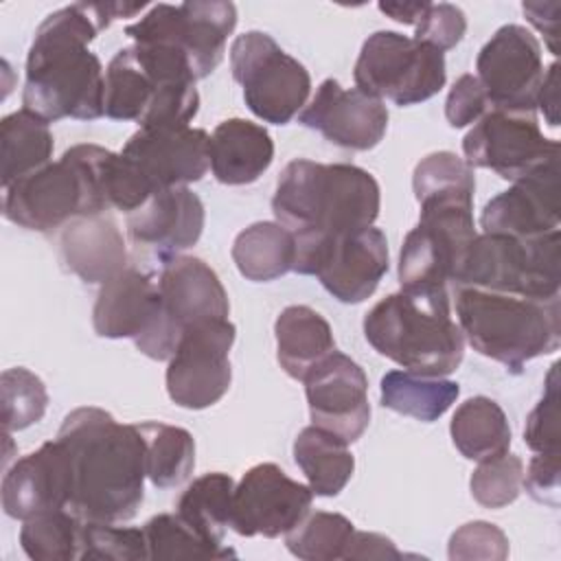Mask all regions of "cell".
Segmentation results:
<instances>
[{"mask_svg":"<svg viewBox=\"0 0 561 561\" xmlns=\"http://www.w3.org/2000/svg\"><path fill=\"white\" fill-rule=\"evenodd\" d=\"M140 9L145 2H75L53 11L37 26L26 55L24 110L48 123L103 116L105 75L88 46L112 20L131 18Z\"/></svg>","mask_w":561,"mask_h":561,"instance_id":"cell-1","label":"cell"},{"mask_svg":"<svg viewBox=\"0 0 561 561\" xmlns=\"http://www.w3.org/2000/svg\"><path fill=\"white\" fill-rule=\"evenodd\" d=\"M57 438L70 460V502L83 522L123 524L145 500L147 449L138 423H118L96 405L66 414Z\"/></svg>","mask_w":561,"mask_h":561,"instance_id":"cell-2","label":"cell"},{"mask_svg":"<svg viewBox=\"0 0 561 561\" xmlns=\"http://www.w3.org/2000/svg\"><path fill=\"white\" fill-rule=\"evenodd\" d=\"M379 206L381 191L373 173L357 164L307 158L287 162L272 197V213L294 234L296 250L373 226Z\"/></svg>","mask_w":561,"mask_h":561,"instance_id":"cell-3","label":"cell"},{"mask_svg":"<svg viewBox=\"0 0 561 561\" xmlns=\"http://www.w3.org/2000/svg\"><path fill=\"white\" fill-rule=\"evenodd\" d=\"M195 81L188 59L173 46L131 44L107 64L103 112L140 129L188 127L199 110Z\"/></svg>","mask_w":561,"mask_h":561,"instance_id":"cell-4","label":"cell"},{"mask_svg":"<svg viewBox=\"0 0 561 561\" xmlns=\"http://www.w3.org/2000/svg\"><path fill=\"white\" fill-rule=\"evenodd\" d=\"M364 337L403 370L445 377L465 357V335L451 318L447 289H401L364 316Z\"/></svg>","mask_w":561,"mask_h":561,"instance_id":"cell-5","label":"cell"},{"mask_svg":"<svg viewBox=\"0 0 561 561\" xmlns=\"http://www.w3.org/2000/svg\"><path fill=\"white\" fill-rule=\"evenodd\" d=\"M458 327L480 355L513 373L561 344V298L539 300L517 294L454 285Z\"/></svg>","mask_w":561,"mask_h":561,"instance_id":"cell-6","label":"cell"},{"mask_svg":"<svg viewBox=\"0 0 561 561\" xmlns=\"http://www.w3.org/2000/svg\"><path fill=\"white\" fill-rule=\"evenodd\" d=\"M451 283L539 300L561 298V232L530 239L476 234Z\"/></svg>","mask_w":561,"mask_h":561,"instance_id":"cell-7","label":"cell"},{"mask_svg":"<svg viewBox=\"0 0 561 561\" xmlns=\"http://www.w3.org/2000/svg\"><path fill=\"white\" fill-rule=\"evenodd\" d=\"M101 193L77 147L4 188V217L26 230L50 232L77 217L105 213Z\"/></svg>","mask_w":561,"mask_h":561,"instance_id":"cell-8","label":"cell"},{"mask_svg":"<svg viewBox=\"0 0 561 561\" xmlns=\"http://www.w3.org/2000/svg\"><path fill=\"white\" fill-rule=\"evenodd\" d=\"M230 68L234 81L243 88L248 110L265 123L287 125L307 105L311 92L307 68L263 31L234 37Z\"/></svg>","mask_w":561,"mask_h":561,"instance_id":"cell-9","label":"cell"},{"mask_svg":"<svg viewBox=\"0 0 561 561\" xmlns=\"http://www.w3.org/2000/svg\"><path fill=\"white\" fill-rule=\"evenodd\" d=\"M353 79L355 88L377 99L416 105L440 92L447 70L438 48L397 31H377L362 44Z\"/></svg>","mask_w":561,"mask_h":561,"instance_id":"cell-10","label":"cell"},{"mask_svg":"<svg viewBox=\"0 0 561 561\" xmlns=\"http://www.w3.org/2000/svg\"><path fill=\"white\" fill-rule=\"evenodd\" d=\"M237 26V7L232 2H160L138 22L125 26L134 44H167L180 50L195 79L208 77L224 59L226 42Z\"/></svg>","mask_w":561,"mask_h":561,"instance_id":"cell-11","label":"cell"},{"mask_svg":"<svg viewBox=\"0 0 561 561\" xmlns=\"http://www.w3.org/2000/svg\"><path fill=\"white\" fill-rule=\"evenodd\" d=\"M388 239L375 228H359L296 250L294 272L316 276L340 302L370 298L388 272Z\"/></svg>","mask_w":561,"mask_h":561,"instance_id":"cell-12","label":"cell"},{"mask_svg":"<svg viewBox=\"0 0 561 561\" xmlns=\"http://www.w3.org/2000/svg\"><path fill=\"white\" fill-rule=\"evenodd\" d=\"M96 335L107 340H134L136 348L151 359H169L173 344L164 331L158 278L136 267H125L105 280L92 309Z\"/></svg>","mask_w":561,"mask_h":561,"instance_id":"cell-13","label":"cell"},{"mask_svg":"<svg viewBox=\"0 0 561 561\" xmlns=\"http://www.w3.org/2000/svg\"><path fill=\"white\" fill-rule=\"evenodd\" d=\"M237 329L228 318L206 320L188 327L167 359L169 399L186 410L215 405L230 388V348Z\"/></svg>","mask_w":561,"mask_h":561,"instance_id":"cell-14","label":"cell"},{"mask_svg":"<svg viewBox=\"0 0 561 561\" xmlns=\"http://www.w3.org/2000/svg\"><path fill=\"white\" fill-rule=\"evenodd\" d=\"M561 145L546 138L535 114L489 110L462 138L465 162L491 169L504 180H519L559 162Z\"/></svg>","mask_w":561,"mask_h":561,"instance_id":"cell-15","label":"cell"},{"mask_svg":"<svg viewBox=\"0 0 561 561\" xmlns=\"http://www.w3.org/2000/svg\"><path fill=\"white\" fill-rule=\"evenodd\" d=\"M476 79L491 110L535 114L543 81L541 46L537 37L519 24L500 26L478 53Z\"/></svg>","mask_w":561,"mask_h":561,"instance_id":"cell-16","label":"cell"},{"mask_svg":"<svg viewBox=\"0 0 561 561\" xmlns=\"http://www.w3.org/2000/svg\"><path fill=\"white\" fill-rule=\"evenodd\" d=\"M309 484L291 480L278 465L259 462L234 484L230 528L241 537L267 539L289 533L311 508Z\"/></svg>","mask_w":561,"mask_h":561,"instance_id":"cell-17","label":"cell"},{"mask_svg":"<svg viewBox=\"0 0 561 561\" xmlns=\"http://www.w3.org/2000/svg\"><path fill=\"white\" fill-rule=\"evenodd\" d=\"M305 394L313 425L355 443L370 423L368 377L337 348L305 375Z\"/></svg>","mask_w":561,"mask_h":561,"instance_id":"cell-18","label":"cell"},{"mask_svg":"<svg viewBox=\"0 0 561 561\" xmlns=\"http://www.w3.org/2000/svg\"><path fill=\"white\" fill-rule=\"evenodd\" d=\"M298 123L342 149L368 151L386 136L388 107L359 88H342L340 81L324 79L298 114Z\"/></svg>","mask_w":561,"mask_h":561,"instance_id":"cell-19","label":"cell"},{"mask_svg":"<svg viewBox=\"0 0 561 561\" xmlns=\"http://www.w3.org/2000/svg\"><path fill=\"white\" fill-rule=\"evenodd\" d=\"M158 291L173 351L188 327L230 316V300L217 272L197 256L178 254L162 261Z\"/></svg>","mask_w":561,"mask_h":561,"instance_id":"cell-20","label":"cell"},{"mask_svg":"<svg viewBox=\"0 0 561 561\" xmlns=\"http://www.w3.org/2000/svg\"><path fill=\"white\" fill-rule=\"evenodd\" d=\"M208 140L210 136L204 129L191 125L138 129L121 153L140 169L153 191H160L186 186L206 175L210 169Z\"/></svg>","mask_w":561,"mask_h":561,"instance_id":"cell-21","label":"cell"},{"mask_svg":"<svg viewBox=\"0 0 561 561\" xmlns=\"http://www.w3.org/2000/svg\"><path fill=\"white\" fill-rule=\"evenodd\" d=\"M559 162L515 180L511 188L489 199L480 215L482 232L524 239L559 230Z\"/></svg>","mask_w":561,"mask_h":561,"instance_id":"cell-22","label":"cell"},{"mask_svg":"<svg viewBox=\"0 0 561 561\" xmlns=\"http://www.w3.org/2000/svg\"><path fill=\"white\" fill-rule=\"evenodd\" d=\"M204 219V204L188 186L160 188L127 215V237L138 250L167 261L199 241Z\"/></svg>","mask_w":561,"mask_h":561,"instance_id":"cell-23","label":"cell"},{"mask_svg":"<svg viewBox=\"0 0 561 561\" xmlns=\"http://www.w3.org/2000/svg\"><path fill=\"white\" fill-rule=\"evenodd\" d=\"M2 508L13 519L68 508L70 460L59 438L15 460L2 478Z\"/></svg>","mask_w":561,"mask_h":561,"instance_id":"cell-24","label":"cell"},{"mask_svg":"<svg viewBox=\"0 0 561 561\" xmlns=\"http://www.w3.org/2000/svg\"><path fill=\"white\" fill-rule=\"evenodd\" d=\"M64 265L88 285H103L127 267V248L118 224L105 215H83L61 228Z\"/></svg>","mask_w":561,"mask_h":561,"instance_id":"cell-25","label":"cell"},{"mask_svg":"<svg viewBox=\"0 0 561 561\" xmlns=\"http://www.w3.org/2000/svg\"><path fill=\"white\" fill-rule=\"evenodd\" d=\"M210 171L217 182L241 186L256 182L274 160L270 131L248 118L221 121L208 140Z\"/></svg>","mask_w":561,"mask_h":561,"instance_id":"cell-26","label":"cell"},{"mask_svg":"<svg viewBox=\"0 0 561 561\" xmlns=\"http://www.w3.org/2000/svg\"><path fill=\"white\" fill-rule=\"evenodd\" d=\"M274 335L280 368L298 381H302L318 362L335 351L331 324L307 305L285 307L274 322Z\"/></svg>","mask_w":561,"mask_h":561,"instance_id":"cell-27","label":"cell"},{"mask_svg":"<svg viewBox=\"0 0 561 561\" xmlns=\"http://www.w3.org/2000/svg\"><path fill=\"white\" fill-rule=\"evenodd\" d=\"M294 460L307 478L313 495H337L355 471V458L348 443L340 436L309 425L302 427L294 440Z\"/></svg>","mask_w":561,"mask_h":561,"instance_id":"cell-28","label":"cell"},{"mask_svg":"<svg viewBox=\"0 0 561 561\" xmlns=\"http://www.w3.org/2000/svg\"><path fill=\"white\" fill-rule=\"evenodd\" d=\"M55 140L48 121L28 110H18L0 121V158L2 188L20 178L46 167L53 158Z\"/></svg>","mask_w":561,"mask_h":561,"instance_id":"cell-29","label":"cell"},{"mask_svg":"<svg viewBox=\"0 0 561 561\" xmlns=\"http://www.w3.org/2000/svg\"><path fill=\"white\" fill-rule=\"evenodd\" d=\"M294 259V234L278 221H254L232 243V261L239 274L254 283H267L291 272Z\"/></svg>","mask_w":561,"mask_h":561,"instance_id":"cell-30","label":"cell"},{"mask_svg":"<svg viewBox=\"0 0 561 561\" xmlns=\"http://www.w3.org/2000/svg\"><path fill=\"white\" fill-rule=\"evenodd\" d=\"M449 434L467 460H484L508 451L511 425L497 401L478 394L460 403L451 416Z\"/></svg>","mask_w":561,"mask_h":561,"instance_id":"cell-31","label":"cell"},{"mask_svg":"<svg viewBox=\"0 0 561 561\" xmlns=\"http://www.w3.org/2000/svg\"><path fill=\"white\" fill-rule=\"evenodd\" d=\"M234 480L228 473L213 471L195 478L178 497L175 513L210 546L228 550L224 543L230 526Z\"/></svg>","mask_w":561,"mask_h":561,"instance_id":"cell-32","label":"cell"},{"mask_svg":"<svg viewBox=\"0 0 561 561\" xmlns=\"http://www.w3.org/2000/svg\"><path fill=\"white\" fill-rule=\"evenodd\" d=\"M460 386L445 377H427L410 370H390L381 377V405L432 423L440 419L458 399Z\"/></svg>","mask_w":561,"mask_h":561,"instance_id":"cell-33","label":"cell"},{"mask_svg":"<svg viewBox=\"0 0 561 561\" xmlns=\"http://www.w3.org/2000/svg\"><path fill=\"white\" fill-rule=\"evenodd\" d=\"M147 449V478L158 489L180 486L195 469V438L188 430L158 421L138 423Z\"/></svg>","mask_w":561,"mask_h":561,"instance_id":"cell-34","label":"cell"},{"mask_svg":"<svg viewBox=\"0 0 561 561\" xmlns=\"http://www.w3.org/2000/svg\"><path fill=\"white\" fill-rule=\"evenodd\" d=\"M83 519L72 511H46L24 519L20 546L35 561H72L79 559Z\"/></svg>","mask_w":561,"mask_h":561,"instance_id":"cell-35","label":"cell"},{"mask_svg":"<svg viewBox=\"0 0 561 561\" xmlns=\"http://www.w3.org/2000/svg\"><path fill=\"white\" fill-rule=\"evenodd\" d=\"M355 524L340 515L316 511L307 513L289 533H285L287 550L302 561L342 559Z\"/></svg>","mask_w":561,"mask_h":561,"instance_id":"cell-36","label":"cell"},{"mask_svg":"<svg viewBox=\"0 0 561 561\" xmlns=\"http://www.w3.org/2000/svg\"><path fill=\"white\" fill-rule=\"evenodd\" d=\"M149 559H228L232 548H215L206 543L178 513L153 515L142 526Z\"/></svg>","mask_w":561,"mask_h":561,"instance_id":"cell-37","label":"cell"},{"mask_svg":"<svg viewBox=\"0 0 561 561\" xmlns=\"http://www.w3.org/2000/svg\"><path fill=\"white\" fill-rule=\"evenodd\" d=\"M0 405H2V427L7 434L26 430L42 421L48 392L44 381L28 368L15 366L7 368L0 377Z\"/></svg>","mask_w":561,"mask_h":561,"instance_id":"cell-38","label":"cell"},{"mask_svg":"<svg viewBox=\"0 0 561 561\" xmlns=\"http://www.w3.org/2000/svg\"><path fill=\"white\" fill-rule=\"evenodd\" d=\"M524 482V462L515 454H497L478 462L469 486L478 504L486 508H502L517 500Z\"/></svg>","mask_w":561,"mask_h":561,"instance_id":"cell-39","label":"cell"},{"mask_svg":"<svg viewBox=\"0 0 561 561\" xmlns=\"http://www.w3.org/2000/svg\"><path fill=\"white\" fill-rule=\"evenodd\" d=\"M140 561L147 557L142 528L107 522H83L79 561Z\"/></svg>","mask_w":561,"mask_h":561,"instance_id":"cell-40","label":"cell"},{"mask_svg":"<svg viewBox=\"0 0 561 561\" xmlns=\"http://www.w3.org/2000/svg\"><path fill=\"white\" fill-rule=\"evenodd\" d=\"M524 443L535 454H561L559 449V364H552L539 403L530 410Z\"/></svg>","mask_w":561,"mask_h":561,"instance_id":"cell-41","label":"cell"},{"mask_svg":"<svg viewBox=\"0 0 561 561\" xmlns=\"http://www.w3.org/2000/svg\"><path fill=\"white\" fill-rule=\"evenodd\" d=\"M508 539L489 522H467L449 537V559H506Z\"/></svg>","mask_w":561,"mask_h":561,"instance_id":"cell-42","label":"cell"},{"mask_svg":"<svg viewBox=\"0 0 561 561\" xmlns=\"http://www.w3.org/2000/svg\"><path fill=\"white\" fill-rule=\"evenodd\" d=\"M467 31V18L460 7L449 2H430L416 22L414 39L438 48L440 53L454 48Z\"/></svg>","mask_w":561,"mask_h":561,"instance_id":"cell-43","label":"cell"},{"mask_svg":"<svg viewBox=\"0 0 561 561\" xmlns=\"http://www.w3.org/2000/svg\"><path fill=\"white\" fill-rule=\"evenodd\" d=\"M491 110L486 94L476 75H462L451 85L445 101V118L451 127L460 129L476 125Z\"/></svg>","mask_w":561,"mask_h":561,"instance_id":"cell-44","label":"cell"},{"mask_svg":"<svg viewBox=\"0 0 561 561\" xmlns=\"http://www.w3.org/2000/svg\"><path fill=\"white\" fill-rule=\"evenodd\" d=\"M522 486H526L533 500L557 506L561 486V454H535L528 462Z\"/></svg>","mask_w":561,"mask_h":561,"instance_id":"cell-45","label":"cell"},{"mask_svg":"<svg viewBox=\"0 0 561 561\" xmlns=\"http://www.w3.org/2000/svg\"><path fill=\"white\" fill-rule=\"evenodd\" d=\"M524 15L543 35L546 46L552 55H559V26H561V2H524Z\"/></svg>","mask_w":561,"mask_h":561,"instance_id":"cell-46","label":"cell"},{"mask_svg":"<svg viewBox=\"0 0 561 561\" xmlns=\"http://www.w3.org/2000/svg\"><path fill=\"white\" fill-rule=\"evenodd\" d=\"M342 559H401L394 541L379 533L353 530Z\"/></svg>","mask_w":561,"mask_h":561,"instance_id":"cell-47","label":"cell"},{"mask_svg":"<svg viewBox=\"0 0 561 561\" xmlns=\"http://www.w3.org/2000/svg\"><path fill=\"white\" fill-rule=\"evenodd\" d=\"M537 107L543 112V118L550 127L559 125V64H550L543 72V81L537 94Z\"/></svg>","mask_w":561,"mask_h":561,"instance_id":"cell-48","label":"cell"},{"mask_svg":"<svg viewBox=\"0 0 561 561\" xmlns=\"http://www.w3.org/2000/svg\"><path fill=\"white\" fill-rule=\"evenodd\" d=\"M427 4H430L427 0H421V2H379V11L386 13L388 18H392L394 22L416 26V22L425 13Z\"/></svg>","mask_w":561,"mask_h":561,"instance_id":"cell-49","label":"cell"}]
</instances>
